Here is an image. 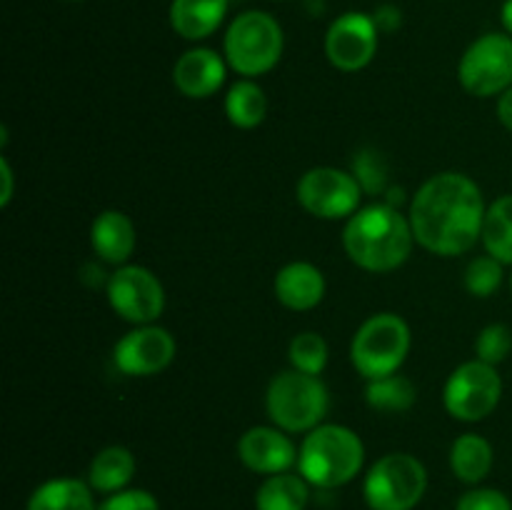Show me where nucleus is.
Wrapping results in <instances>:
<instances>
[{"label": "nucleus", "mask_w": 512, "mask_h": 510, "mask_svg": "<svg viewBox=\"0 0 512 510\" xmlns=\"http://www.w3.org/2000/svg\"><path fill=\"white\" fill-rule=\"evenodd\" d=\"M363 195L355 175L335 165H315L295 185L300 208L318 220H348L363 208Z\"/></svg>", "instance_id": "nucleus-9"}, {"label": "nucleus", "mask_w": 512, "mask_h": 510, "mask_svg": "<svg viewBox=\"0 0 512 510\" xmlns=\"http://www.w3.org/2000/svg\"><path fill=\"white\" fill-rule=\"evenodd\" d=\"M325 290H328L325 273L308 260L285 263L273 280V293L278 303L283 308L295 310V313L318 308L325 298Z\"/></svg>", "instance_id": "nucleus-16"}, {"label": "nucleus", "mask_w": 512, "mask_h": 510, "mask_svg": "<svg viewBox=\"0 0 512 510\" xmlns=\"http://www.w3.org/2000/svg\"><path fill=\"white\" fill-rule=\"evenodd\" d=\"M135 470H138V463H135L133 450L125 445H108L90 460L88 483L95 493L113 495L128 488L130 480L135 478Z\"/></svg>", "instance_id": "nucleus-21"}, {"label": "nucleus", "mask_w": 512, "mask_h": 510, "mask_svg": "<svg viewBox=\"0 0 512 510\" xmlns=\"http://www.w3.org/2000/svg\"><path fill=\"white\" fill-rule=\"evenodd\" d=\"M90 248L100 263L115 265V268L128 265L138 248V230H135L130 215L115 208L95 215L93 225H90Z\"/></svg>", "instance_id": "nucleus-17"}, {"label": "nucleus", "mask_w": 512, "mask_h": 510, "mask_svg": "<svg viewBox=\"0 0 512 510\" xmlns=\"http://www.w3.org/2000/svg\"><path fill=\"white\" fill-rule=\"evenodd\" d=\"M105 295L120 320L130 325L158 323L165 310V285L145 265H120L110 273Z\"/></svg>", "instance_id": "nucleus-11"}, {"label": "nucleus", "mask_w": 512, "mask_h": 510, "mask_svg": "<svg viewBox=\"0 0 512 510\" xmlns=\"http://www.w3.org/2000/svg\"><path fill=\"white\" fill-rule=\"evenodd\" d=\"M230 0H173L168 10L170 28L190 43L210 38L228 18Z\"/></svg>", "instance_id": "nucleus-18"}, {"label": "nucleus", "mask_w": 512, "mask_h": 510, "mask_svg": "<svg viewBox=\"0 0 512 510\" xmlns=\"http://www.w3.org/2000/svg\"><path fill=\"white\" fill-rule=\"evenodd\" d=\"M500 23H503V30L508 35H512V0H505L500 5Z\"/></svg>", "instance_id": "nucleus-35"}, {"label": "nucleus", "mask_w": 512, "mask_h": 510, "mask_svg": "<svg viewBox=\"0 0 512 510\" xmlns=\"http://www.w3.org/2000/svg\"><path fill=\"white\" fill-rule=\"evenodd\" d=\"M98 510H160V503L150 490L125 488L113 495H105Z\"/></svg>", "instance_id": "nucleus-31"}, {"label": "nucleus", "mask_w": 512, "mask_h": 510, "mask_svg": "<svg viewBox=\"0 0 512 510\" xmlns=\"http://www.w3.org/2000/svg\"><path fill=\"white\" fill-rule=\"evenodd\" d=\"M480 243L485 253L503 265H512V193L500 195L488 205Z\"/></svg>", "instance_id": "nucleus-24"}, {"label": "nucleus", "mask_w": 512, "mask_h": 510, "mask_svg": "<svg viewBox=\"0 0 512 510\" xmlns=\"http://www.w3.org/2000/svg\"><path fill=\"white\" fill-rule=\"evenodd\" d=\"M503 378L495 365L473 358L460 363L443 385V405L460 423H480L498 410Z\"/></svg>", "instance_id": "nucleus-8"}, {"label": "nucleus", "mask_w": 512, "mask_h": 510, "mask_svg": "<svg viewBox=\"0 0 512 510\" xmlns=\"http://www.w3.org/2000/svg\"><path fill=\"white\" fill-rule=\"evenodd\" d=\"M225 118L238 130H255L268 118V95L253 78L235 80L223 100Z\"/></svg>", "instance_id": "nucleus-22"}, {"label": "nucleus", "mask_w": 512, "mask_h": 510, "mask_svg": "<svg viewBox=\"0 0 512 510\" xmlns=\"http://www.w3.org/2000/svg\"><path fill=\"white\" fill-rule=\"evenodd\" d=\"M475 358L488 365H503L512 355V328L508 323H488L475 335Z\"/></svg>", "instance_id": "nucleus-29"}, {"label": "nucleus", "mask_w": 512, "mask_h": 510, "mask_svg": "<svg viewBox=\"0 0 512 510\" xmlns=\"http://www.w3.org/2000/svg\"><path fill=\"white\" fill-rule=\"evenodd\" d=\"M325 58L340 73H360L378 55L380 28L370 13L348 10L328 25Z\"/></svg>", "instance_id": "nucleus-12"}, {"label": "nucleus", "mask_w": 512, "mask_h": 510, "mask_svg": "<svg viewBox=\"0 0 512 510\" xmlns=\"http://www.w3.org/2000/svg\"><path fill=\"white\" fill-rule=\"evenodd\" d=\"M265 413L270 423L290 435L310 433L330 413V390L320 375L288 368L270 378L265 388Z\"/></svg>", "instance_id": "nucleus-4"}, {"label": "nucleus", "mask_w": 512, "mask_h": 510, "mask_svg": "<svg viewBox=\"0 0 512 510\" xmlns=\"http://www.w3.org/2000/svg\"><path fill=\"white\" fill-rule=\"evenodd\" d=\"M458 80L475 98H500L512 85V35L485 33L465 48Z\"/></svg>", "instance_id": "nucleus-10"}, {"label": "nucleus", "mask_w": 512, "mask_h": 510, "mask_svg": "<svg viewBox=\"0 0 512 510\" xmlns=\"http://www.w3.org/2000/svg\"><path fill=\"white\" fill-rule=\"evenodd\" d=\"M285 33L278 18L265 10H245L235 15L223 35V55L240 78L258 80L280 63Z\"/></svg>", "instance_id": "nucleus-5"}, {"label": "nucleus", "mask_w": 512, "mask_h": 510, "mask_svg": "<svg viewBox=\"0 0 512 510\" xmlns=\"http://www.w3.org/2000/svg\"><path fill=\"white\" fill-rule=\"evenodd\" d=\"M373 18L375 23H378L380 33H390V30H395L400 25L403 13H400L398 8H393V5H383V8H378V13H375Z\"/></svg>", "instance_id": "nucleus-33"}, {"label": "nucleus", "mask_w": 512, "mask_h": 510, "mask_svg": "<svg viewBox=\"0 0 512 510\" xmlns=\"http://www.w3.org/2000/svg\"><path fill=\"white\" fill-rule=\"evenodd\" d=\"M365 465V445L353 428L323 423L305 433L298 450V473L313 488L335 490L353 483Z\"/></svg>", "instance_id": "nucleus-3"}, {"label": "nucleus", "mask_w": 512, "mask_h": 510, "mask_svg": "<svg viewBox=\"0 0 512 510\" xmlns=\"http://www.w3.org/2000/svg\"><path fill=\"white\" fill-rule=\"evenodd\" d=\"M485 213L483 188L460 170L430 175L415 190L408 208L415 243L440 258L470 253L480 243Z\"/></svg>", "instance_id": "nucleus-1"}, {"label": "nucleus", "mask_w": 512, "mask_h": 510, "mask_svg": "<svg viewBox=\"0 0 512 510\" xmlns=\"http://www.w3.org/2000/svg\"><path fill=\"white\" fill-rule=\"evenodd\" d=\"M428 490V468L413 453H388L375 460L363 478L370 510H415Z\"/></svg>", "instance_id": "nucleus-7"}, {"label": "nucleus", "mask_w": 512, "mask_h": 510, "mask_svg": "<svg viewBox=\"0 0 512 510\" xmlns=\"http://www.w3.org/2000/svg\"><path fill=\"white\" fill-rule=\"evenodd\" d=\"M415 233L410 218L395 205H363L345 220L343 250L350 263L368 273H393L408 263L415 248Z\"/></svg>", "instance_id": "nucleus-2"}, {"label": "nucleus", "mask_w": 512, "mask_h": 510, "mask_svg": "<svg viewBox=\"0 0 512 510\" xmlns=\"http://www.w3.org/2000/svg\"><path fill=\"white\" fill-rule=\"evenodd\" d=\"M455 510H512V500L503 490L473 485L455 503Z\"/></svg>", "instance_id": "nucleus-30"}, {"label": "nucleus", "mask_w": 512, "mask_h": 510, "mask_svg": "<svg viewBox=\"0 0 512 510\" xmlns=\"http://www.w3.org/2000/svg\"><path fill=\"white\" fill-rule=\"evenodd\" d=\"M178 353L173 333L158 323L133 325L113 348L115 368L130 378H150L170 368Z\"/></svg>", "instance_id": "nucleus-13"}, {"label": "nucleus", "mask_w": 512, "mask_h": 510, "mask_svg": "<svg viewBox=\"0 0 512 510\" xmlns=\"http://www.w3.org/2000/svg\"><path fill=\"white\" fill-rule=\"evenodd\" d=\"M68 3H80V0H68Z\"/></svg>", "instance_id": "nucleus-36"}, {"label": "nucleus", "mask_w": 512, "mask_h": 510, "mask_svg": "<svg viewBox=\"0 0 512 510\" xmlns=\"http://www.w3.org/2000/svg\"><path fill=\"white\" fill-rule=\"evenodd\" d=\"M228 60L218 50L195 45L185 50L173 65V85L180 95L190 100H208L228 80Z\"/></svg>", "instance_id": "nucleus-15"}, {"label": "nucleus", "mask_w": 512, "mask_h": 510, "mask_svg": "<svg viewBox=\"0 0 512 510\" xmlns=\"http://www.w3.org/2000/svg\"><path fill=\"white\" fill-rule=\"evenodd\" d=\"M495 113H498L500 125H503L505 130H510V133H512V85L498 98Z\"/></svg>", "instance_id": "nucleus-34"}, {"label": "nucleus", "mask_w": 512, "mask_h": 510, "mask_svg": "<svg viewBox=\"0 0 512 510\" xmlns=\"http://www.w3.org/2000/svg\"><path fill=\"white\" fill-rule=\"evenodd\" d=\"M415 398H418L415 383L403 373L365 380V403L375 413H405V410L413 408Z\"/></svg>", "instance_id": "nucleus-25"}, {"label": "nucleus", "mask_w": 512, "mask_h": 510, "mask_svg": "<svg viewBox=\"0 0 512 510\" xmlns=\"http://www.w3.org/2000/svg\"><path fill=\"white\" fill-rule=\"evenodd\" d=\"M505 280V265L493 255H475L463 270V285L473 298H490Z\"/></svg>", "instance_id": "nucleus-28"}, {"label": "nucleus", "mask_w": 512, "mask_h": 510, "mask_svg": "<svg viewBox=\"0 0 512 510\" xmlns=\"http://www.w3.org/2000/svg\"><path fill=\"white\" fill-rule=\"evenodd\" d=\"M298 445L278 425H253L238 440V458L258 475H278L298 468Z\"/></svg>", "instance_id": "nucleus-14"}, {"label": "nucleus", "mask_w": 512, "mask_h": 510, "mask_svg": "<svg viewBox=\"0 0 512 510\" xmlns=\"http://www.w3.org/2000/svg\"><path fill=\"white\" fill-rule=\"evenodd\" d=\"M0 178H3V190H0V205L8 208L10 200H13V190H15V175L13 168H10V160L5 155H0Z\"/></svg>", "instance_id": "nucleus-32"}, {"label": "nucleus", "mask_w": 512, "mask_h": 510, "mask_svg": "<svg viewBox=\"0 0 512 510\" xmlns=\"http://www.w3.org/2000/svg\"><path fill=\"white\" fill-rule=\"evenodd\" d=\"M510 290H512V273H510Z\"/></svg>", "instance_id": "nucleus-37"}, {"label": "nucleus", "mask_w": 512, "mask_h": 510, "mask_svg": "<svg viewBox=\"0 0 512 510\" xmlns=\"http://www.w3.org/2000/svg\"><path fill=\"white\" fill-rule=\"evenodd\" d=\"M313 485L300 473L268 475L255 490V510H305Z\"/></svg>", "instance_id": "nucleus-23"}, {"label": "nucleus", "mask_w": 512, "mask_h": 510, "mask_svg": "<svg viewBox=\"0 0 512 510\" xmlns=\"http://www.w3.org/2000/svg\"><path fill=\"white\" fill-rule=\"evenodd\" d=\"M350 173L355 175V180L360 183L363 193L370 195V198L383 200V195L388 193L390 163L388 158H385V153H380L378 148H370V145L360 148L358 153H355L353 165H350Z\"/></svg>", "instance_id": "nucleus-26"}, {"label": "nucleus", "mask_w": 512, "mask_h": 510, "mask_svg": "<svg viewBox=\"0 0 512 510\" xmlns=\"http://www.w3.org/2000/svg\"><path fill=\"white\" fill-rule=\"evenodd\" d=\"M495 450L485 435L463 433L450 445V470L465 485H480L490 475Z\"/></svg>", "instance_id": "nucleus-20"}, {"label": "nucleus", "mask_w": 512, "mask_h": 510, "mask_svg": "<svg viewBox=\"0 0 512 510\" xmlns=\"http://www.w3.org/2000/svg\"><path fill=\"white\" fill-rule=\"evenodd\" d=\"M413 348V333L403 315L373 313L365 318L350 340V363L365 380L400 373Z\"/></svg>", "instance_id": "nucleus-6"}, {"label": "nucleus", "mask_w": 512, "mask_h": 510, "mask_svg": "<svg viewBox=\"0 0 512 510\" xmlns=\"http://www.w3.org/2000/svg\"><path fill=\"white\" fill-rule=\"evenodd\" d=\"M288 360L290 368L300 370V373L323 375V370L328 368L330 360L328 340L320 333H315V330H303V333H298L290 340Z\"/></svg>", "instance_id": "nucleus-27"}, {"label": "nucleus", "mask_w": 512, "mask_h": 510, "mask_svg": "<svg viewBox=\"0 0 512 510\" xmlns=\"http://www.w3.org/2000/svg\"><path fill=\"white\" fill-rule=\"evenodd\" d=\"M25 510H98L95 490L80 478H50L30 493Z\"/></svg>", "instance_id": "nucleus-19"}]
</instances>
